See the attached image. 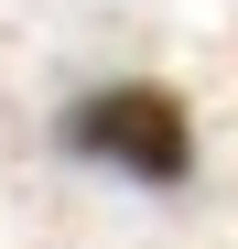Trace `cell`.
Returning <instances> with one entry per match:
<instances>
[{"label": "cell", "mask_w": 238, "mask_h": 249, "mask_svg": "<svg viewBox=\"0 0 238 249\" xmlns=\"http://www.w3.org/2000/svg\"><path fill=\"white\" fill-rule=\"evenodd\" d=\"M65 152L119 162V174H141V184H184L195 174V108L173 87H152V76H119V87L65 108Z\"/></svg>", "instance_id": "obj_1"}]
</instances>
